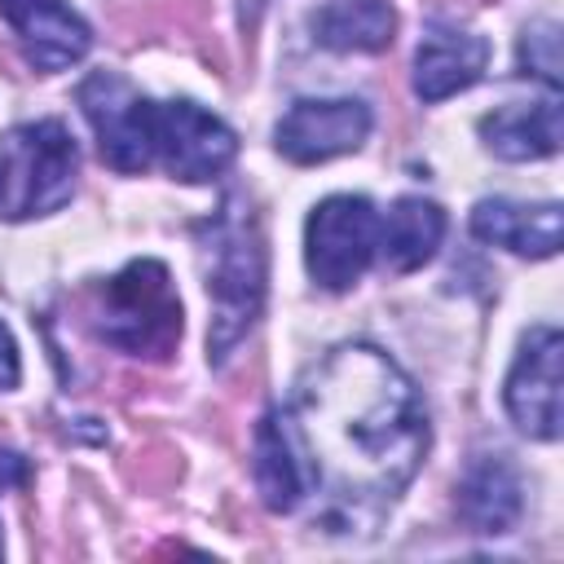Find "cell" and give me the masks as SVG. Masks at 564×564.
Returning a JSON list of instances; mask_svg holds the SVG:
<instances>
[{
    "label": "cell",
    "instance_id": "20",
    "mask_svg": "<svg viewBox=\"0 0 564 564\" xmlns=\"http://www.w3.org/2000/svg\"><path fill=\"white\" fill-rule=\"evenodd\" d=\"M26 476H31L26 458H22V454H13V449H0V494H9V489H18V485H26Z\"/></svg>",
    "mask_w": 564,
    "mask_h": 564
},
{
    "label": "cell",
    "instance_id": "17",
    "mask_svg": "<svg viewBox=\"0 0 564 564\" xmlns=\"http://www.w3.org/2000/svg\"><path fill=\"white\" fill-rule=\"evenodd\" d=\"M251 476H256V489H260V502L269 511H295L304 502V476H300V463L286 445V432L278 423V414H264L260 419V432H256V463H251Z\"/></svg>",
    "mask_w": 564,
    "mask_h": 564
},
{
    "label": "cell",
    "instance_id": "18",
    "mask_svg": "<svg viewBox=\"0 0 564 564\" xmlns=\"http://www.w3.org/2000/svg\"><path fill=\"white\" fill-rule=\"evenodd\" d=\"M520 75H538L551 93H560V26L551 18L520 35Z\"/></svg>",
    "mask_w": 564,
    "mask_h": 564
},
{
    "label": "cell",
    "instance_id": "13",
    "mask_svg": "<svg viewBox=\"0 0 564 564\" xmlns=\"http://www.w3.org/2000/svg\"><path fill=\"white\" fill-rule=\"evenodd\" d=\"M524 511V489L502 454H480L458 480V516L471 533H511Z\"/></svg>",
    "mask_w": 564,
    "mask_h": 564
},
{
    "label": "cell",
    "instance_id": "7",
    "mask_svg": "<svg viewBox=\"0 0 564 564\" xmlns=\"http://www.w3.org/2000/svg\"><path fill=\"white\" fill-rule=\"evenodd\" d=\"M238 154V137L194 101L154 106V159L189 185L220 176Z\"/></svg>",
    "mask_w": 564,
    "mask_h": 564
},
{
    "label": "cell",
    "instance_id": "10",
    "mask_svg": "<svg viewBox=\"0 0 564 564\" xmlns=\"http://www.w3.org/2000/svg\"><path fill=\"white\" fill-rule=\"evenodd\" d=\"M0 13L13 26L26 62L44 75L75 66L93 44L88 22L66 0H0Z\"/></svg>",
    "mask_w": 564,
    "mask_h": 564
},
{
    "label": "cell",
    "instance_id": "19",
    "mask_svg": "<svg viewBox=\"0 0 564 564\" xmlns=\"http://www.w3.org/2000/svg\"><path fill=\"white\" fill-rule=\"evenodd\" d=\"M18 379H22V361H18V344H13V335H9V326L0 322V392H9V388H18Z\"/></svg>",
    "mask_w": 564,
    "mask_h": 564
},
{
    "label": "cell",
    "instance_id": "3",
    "mask_svg": "<svg viewBox=\"0 0 564 564\" xmlns=\"http://www.w3.org/2000/svg\"><path fill=\"white\" fill-rule=\"evenodd\" d=\"M79 150L57 119L18 123L0 137V220L48 216L75 194Z\"/></svg>",
    "mask_w": 564,
    "mask_h": 564
},
{
    "label": "cell",
    "instance_id": "14",
    "mask_svg": "<svg viewBox=\"0 0 564 564\" xmlns=\"http://www.w3.org/2000/svg\"><path fill=\"white\" fill-rule=\"evenodd\" d=\"M480 137L494 154L511 163L551 159L560 150V93L542 101H511L480 119Z\"/></svg>",
    "mask_w": 564,
    "mask_h": 564
},
{
    "label": "cell",
    "instance_id": "1",
    "mask_svg": "<svg viewBox=\"0 0 564 564\" xmlns=\"http://www.w3.org/2000/svg\"><path fill=\"white\" fill-rule=\"evenodd\" d=\"M278 423L304 498L322 494L317 524L330 533L375 524L414 480L432 441L414 379L370 344H339L308 366Z\"/></svg>",
    "mask_w": 564,
    "mask_h": 564
},
{
    "label": "cell",
    "instance_id": "5",
    "mask_svg": "<svg viewBox=\"0 0 564 564\" xmlns=\"http://www.w3.org/2000/svg\"><path fill=\"white\" fill-rule=\"evenodd\" d=\"M379 247V212L361 194H330L313 207L304 229V260L317 286L348 291L361 282Z\"/></svg>",
    "mask_w": 564,
    "mask_h": 564
},
{
    "label": "cell",
    "instance_id": "6",
    "mask_svg": "<svg viewBox=\"0 0 564 564\" xmlns=\"http://www.w3.org/2000/svg\"><path fill=\"white\" fill-rule=\"evenodd\" d=\"M79 110L97 132V150L115 172H145L154 163V101L115 70H93L79 84Z\"/></svg>",
    "mask_w": 564,
    "mask_h": 564
},
{
    "label": "cell",
    "instance_id": "11",
    "mask_svg": "<svg viewBox=\"0 0 564 564\" xmlns=\"http://www.w3.org/2000/svg\"><path fill=\"white\" fill-rule=\"evenodd\" d=\"M489 66V40L458 31V26H427L419 53H414V93L423 101H445L463 88H471Z\"/></svg>",
    "mask_w": 564,
    "mask_h": 564
},
{
    "label": "cell",
    "instance_id": "9",
    "mask_svg": "<svg viewBox=\"0 0 564 564\" xmlns=\"http://www.w3.org/2000/svg\"><path fill=\"white\" fill-rule=\"evenodd\" d=\"M278 154L291 163H326L335 154L361 150L370 137V106L357 97H304L278 123Z\"/></svg>",
    "mask_w": 564,
    "mask_h": 564
},
{
    "label": "cell",
    "instance_id": "4",
    "mask_svg": "<svg viewBox=\"0 0 564 564\" xmlns=\"http://www.w3.org/2000/svg\"><path fill=\"white\" fill-rule=\"evenodd\" d=\"M97 335L128 352L163 361L181 339V300L159 260H132L101 286L97 304Z\"/></svg>",
    "mask_w": 564,
    "mask_h": 564
},
{
    "label": "cell",
    "instance_id": "16",
    "mask_svg": "<svg viewBox=\"0 0 564 564\" xmlns=\"http://www.w3.org/2000/svg\"><path fill=\"white\" fill-rule=\"evenodd\" d=\"M308 22L317 44L335 53H383L397 35V13L388 0H330Z\"/></svg>",
    "mask_w": 564,
    "mask_h": 564
},
{
    "label": "cell",
    "instance_id": "2",
    "mask_svg": "<svg viewBox=\"0 0 564 564\" xmlns=\"http://www.w3.org/2000/svg\"><path fill=\"white\" fill-rule=\"evenodd\" d=\"M203 264H207V295H212V330L207 357L220 366L238 339L260 317L264 300V247L260 229L238 198H229L203 225Z\"/></svg>",
    "mask_w": 564,
    "mask_h": 564
},
{
    "label": "cell",
    "instance_id": "15",
    "mask_svg": "<svg viewBox=\"0 0 564 564\" xmlns=\"http://www.w3.org/2000/svg\"><path fill=\"white\" fill-rule=\"evenodd\" d=\"M441 238H445V212L432 198L405 194L379 220V247H375V256H383V264L392 273H414V269H423L436 256Z\"/></svg>",
    "mask_w": 564,
    "mask_h": 564
},
{
    "label": "cell",
    "instance_id": "12",
    "mask_svg": "<svg viewBox=\"0 0 564 564\" xmlns=\"http://www.w3.org/2000/svg\"><path fill=\"white\" fill-rule=\"evenodd\" d=\"M560 203H516V198H480L471 207V234L489 247H507L516 256L546 260L560 251Z\"/></svg>",
    "mask_w": 564,
    "mask_h": 564
},
{
    "label": "cell",
    "instance_id": "8",
    "mask_svg": "<svg viewBox=\"0 0 564 564\" xmlns=\"http://www.w3.org/2000/svg\"><path fill=\"white\" fill-rule=\"evenodd\" d=\"M560 348L564 339L555 326H533L502 388L511 423L533 441L560 436Z\"/></svg>",
    "mask_w": 564,
    "mask_h": 564
}]
</instances>
